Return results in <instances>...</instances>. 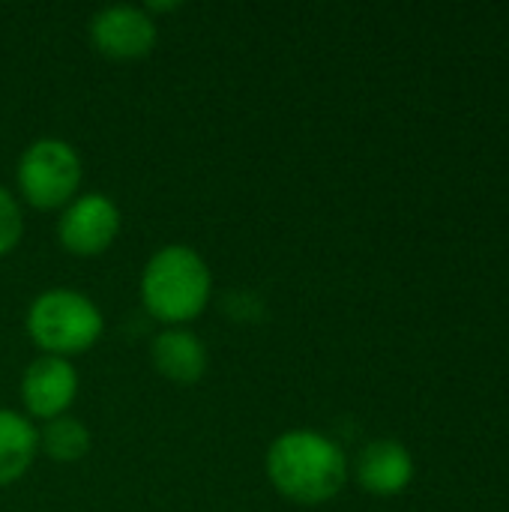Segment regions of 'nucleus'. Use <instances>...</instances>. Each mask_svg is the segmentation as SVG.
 <instances>
[{
	"instance_id": "1",
	"label": "nucleus",
	"mask_w": 509,
	"mask_h": 512,
	"mask_svg": "<svg viewBox=\"0 0 509 512\" xmlns=\"http://www.w3.org/2000/svg\"><path fill=\"white\" fill-rule=\"evenodd\" d=\"M270 486L291 504L318 507L336 498L345 486V453L312 429L282 432L264 459Z\"/></svg>"
},
{
	"instance_id": "2",
	"label": "nucleus",
	"mask_w": 509,
	"mask_h": 512,
	"mask_svg": "<svg viewBox=\"0 0 509 512\" xmlns=\"http://www.w3.org/2000/svg\"><path fill=\"white\" fill-rule=\"evenodd\" d=\"M213 294V273L207 261L189 246L159 249L141 273V303L144 309L168 324L180 327L195 321Z\"/></svg>"
},
{
	"instance_id": "3",
	"label": "nucleus",
	"mask_w": 509,
	"mask_h": 512,
	"mask_svg": "<svg viewBox=\"0 0 509 512\" xmlns=\"http://www.w3.org/2000/svg\"><path fill=\"white\" fill-rule=\"evenodd\" d=\"M102 330L105 318L99 306L72 288L42 291L27 309V336L48 357L69 360L84 354L102 339Z\"/></svg>"
},
{
	"instance_id": "4",
	"label": "nucleus",
	"mask_w": 509,
	"mask_h": 512,
	"mask_svg": "<svg viewBox=\"0 0 509 512\" xmlns=\"http://www.w3.org/2000/svg\"><path fill=\"white\" fill-rule=\"evenodd\" d=\"M84 168L78 150L63 138H39L18 159V192L33 210L69 207L78 195Z\"/></svg>"
},
{
	"instance_id": "5",
	"label": "nucleus",
	"mask_w": 509,
	"mask_h": 512,
	"mask_svg": "<svg viewBox=\"0 0 509 512\" xmlns=\"http://www.w3.org/2000/svg\"><path fill=\"white\" fill-rule=\"evenodd\" d=\"M120 225L123 216L117 204L102 192H90L78 195L69 207H63V216L57 222V240L75 258H96L114 246Z\"/></svg>"
},
{
	"instance_id": "6",
	"label": "nucleus",
	"mask_w": 509,
	"mask_h": 512,
	"mask_svg": "<svg viewBox=\"0 0 509 512\" xmlns=\"http://www.w3.org/2000/svg\"><path fill=\"white\" fill-rule=\"evenodd\" d=\"M159 30L144 6H105L90 18V42L108 60H144L156 48Z\"/></svg>"
},
{
	"instance_id": "7",
	"label": "nucleus",
	"mask_w": 509,
	"mask_h": 512,
	"mask_svg": "<svg viewBox=\"0 0 509 512\" xmlns=\"http://www.w3.org/2000/svg\"><path fill=\"white\" fill-rule=\"evenodd\" d=\"M78 396V372L63 357H36L21 378V402L27 414L39 420H54L69 411Z\"/></svg>"
},
{
	"instance_id": "8",
	"label": "nucleus",
	"mask_w": 509,
	"mask_h": 512,
	"mask_svg": "<svg viewBox=\"0 0 509 512\" xmlns=\"http://www.w3.org/2000/svg\"><path fill=\"white\" fill-rule=\"evenodd\" d=\"M150 360L165 381L177 387H192L207 375L210 354H207V345L195 333L183 327H168L153 339Z\"/></svg>"
},
{
	"instance_id": "9",
	"label": "nucleus",
	"mask_w": 509,
	"mask_h": 512,
	"mask_svg": "<svg viewBox=\"0 0 509 512\" xmlns=\"http://www.w3.org/2000/svg\"><path fill=\"white\" fill-rule=\"evenodd\" d=\"M414 465L402 444L375 441L357 459V480L372 495H396L411 483Z\"/></svg>"
},
{
	"instance_id": "10",
	"label": "nucleus",
	"mask_w": 509,
	"mask_h": 512,
	"mask_svg": "<svg viewBox=\"0 0 509 512\" xmlns=\"http://www.w3.org/2000/svg\"><path fill=\"white\" fill-rule=\"evenodd\" d=\"M39 453V429L9 408H0V489L18 483Z\"/></svg>"
},
{
	"instance_id": "11",
	"label": "nucleus",
	"mask_w": 509,
	"mask_h": 512,
	"mask_svg": "<svg viewBox=\"0 0 509 512\" xmlns=\"http://www.w3.org/2000/svg\"><path fill=\"white\" fill-rule=\"evenodd\" d=\"M93 447V438H90V429L63 414V417H54L45 423V429H39V450L51 459V462H60V465H75L81 462Z\"/></svg>"
},
{
	"instance_id": "12",
	"label": "nucleus",
	"mask_w": 509,
	"mask_h": 512,
	"mask_svg": "<svg viewBox=\"0 0 509 512\" xmlns=\"http://www.w3.org/2000/svg\"><path fill=\"white\" fill-rule=\"evenodd\" d=\"M24 237V213H21V204L18 198L0 186V258L9 255Z\"/></svg>"
}]
</instances>
